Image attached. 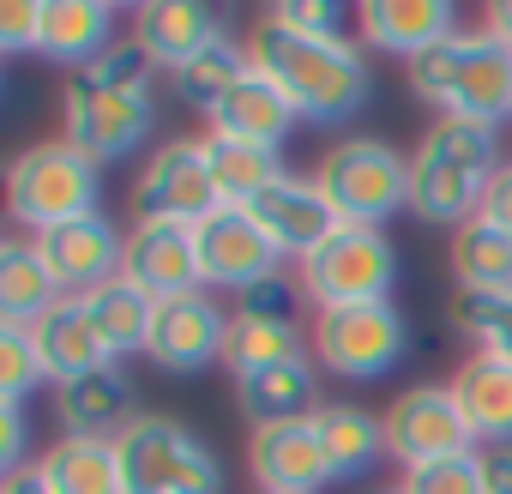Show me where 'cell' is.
Returning a JSON list of instances; mask_svg holds the SVG:
<instances>
[{
  "label": "cell",
  "mask_w": 512,
  "mask_h": 494,
  "mask_svg": "<svg viewBox=\"0 0 512 494\" xmlns=\"http://www.w3.org/2000/svg\"><path fill=\"white\" fill-rule=\"evenodd\" d=\"M241 49L314 127H338L374 97V61L356 37H302L260 13L247 25Z\"/></svg>",
  "instance_id": "obj_1"
},
{
  "label": "cell",
  "mask_w": 512,
  "mask_h": 494,
  "mask_svg": "<svg viewBox=\"0 0 512 494\" xmlns=\"http://www.w3.org/2000/svg\"><path fill=\"white\" fill-rule=\"evenodd\" d=\"M151 73L157 67L139 43H115L103 61L67 73V85H61V139L79 157H91L97 169L133 157L157 127Z\"/></svg>",
  "instance_id": "obj_2"
},
{
  "label": "cell",
  "mask_w": 512,
  "mask_h": 494,
  "mask_svg": "<svg viewBox=\"0 0 512 494\" xmlns=\"http://www.w3.org/2000/svg\"><path fill=\"white\" fill-rule=\"evenodd\" d=\"M500 169H506L500 127L434 115L410 151V217L440 223V229H464L470 217H482V199H488Z\"/></svg>",
  "instance_id": "obj_3"
},
{
  "label": "cell",
  "mask_w": 512,
  "mask_h": 494,
  "mask_svg": "<svg viewBox=\"0 0 512 494\" xmlns=\"http://www.w3.org/2000/svg\"><path fill=\"white\" fill-rule=\"evenodd\" d=\"M404 73H410V91L434 115L488 121V127L512 115V49L482 25H458L440 49H428Z\"/></svg>",
  "instance_id": "obj_4"
},
{
  "label": "cell",
  "mask_w": 512,
  "mask_h": 494,
  "mask_svg": "<svg viewBox=\"0 0 512 494\" xmlns=\"http://www.w3.org/2000/svg\"><path fill=\"white\" fill-rule=\"evenodd\" d=\"M115 458H121L127 494H217L223 488V464L205 446V434H193L181 416H163V410H139L115 434Z\"/></svg>",
  "instance_id": "obj_5"
},
{
  "label": "cell",
  "mask_w": 512,
  "mask_h": 494,
  "mask_svg": "<svg viewBox=\"0 0 512 494\" xmlns=\"http://www.w3.org/2000/svg\"><path fill=\"white\" fill-rule=\"evenodd\" d=\"M314 181L332 199V211L362 229H386L398 211H410V157L380 133H350L326 145Z\"/></svg>",
  "instance_id": "obj_6"
},
{
  "label": "cell",
  "mask_w": 512,
  "mask_h": 494,
  "mask_svg": "<svg viewBox=\"0 0 512 494\" xmlns=\"http://www.w3.org/2000/svg\"><path fill=\"white\" fill-rule=\"evenodd\" d=\"M103 169L91 157H79L67 139H43V145H25L13 163H7V211L25 235H43L55 223H73V217H91L103 211Z\"/></svg>",
  "instance_id": "obj_7"
},
{
  "label": "cell",
  "mask_w": 512,
  "mask_h": 494,
  "mask_svg": "<svg viewBox=\"0 0 512 494\" xmlns=\"http://www.w3.org/2000/svg\"><path fill=\"white\" fill-rule=\"evenodd\" d=\"M308 350L320 374H338L350 386L386 380L410 350V320L398 302H356V308H320L308 326Z\"/></svg>",
  "instance_id": "obj_8"
},
{
  "label": "cell",
  "mask_w": 512,
  "mask_h": 494,
  "mask_svg": "<svg viewBox=\"0 0 512 494\" xmlns=\"http://www.w3.org/2000/svg\"><path fill=\"white\" fill-rule=\"evenodd\" d=\"M296 284L308 296V308H356V302H392L398 284V247L386 241V229H362L344 223L338 235H326L308 260H296Z\"/></svg>",
  "instance_id": "obj_9"
},
{
  "label": "cell",
  "mask_w": 512,
  "mask_h": 494,
  "mask_svg": "<svg viewBox=\"0 0 512 494\" xmlns=\"http://www.w3.org/2000/svg\"><path fill=\"white\" fill-rule=\"evenodd\" d=\"M386 452L416 470V464H434V458H452V452H482L464 410H458V392L452 380H422L410 392H398L386 404Z\"/></svg>",
  "instance_id": "obj_10"
},
{
  "label": "cell",
  "mask_w": 512,
  "mask_h": 494,
  "mask_svg": "<svg viewBox=\"0 0 512 494\" xmlns=\"http://www.w3.org/2000/svg\"><path fill=\"white\" fill-rule=\"evenodd\" d=\"M199 266H205V290H223V296H247L272 278H284V254L272 247V235L253 223L241 205H217L205 223H199Z\"/></svg>",
  "instance_id": "obj_11"
},
{
  "label": "cell",
  "mask_w": 512,
  "mask_h": 494,
  "mask_svg": "<svg viewBox=\"0 0 512 494\" xmlns=\"http://www.w3.org/2000/svg\"><path fill=\"white\" fill-rule=\"evenodd\" d=\"M229 308L211 296V290H187V296H169L157 302V326H151V344H145V362L163 368V374H205L223 362L229 350Z\"/></svg>",
  "instance_id": "obj_12"
},
{
  "label": "cell",
  "mask_w": 512,
  "mask_h": 494,
  "mask_svg": "<svg viewBox=\"0 0 512 494\" xmlns=\"http://www.w3.org/2000/svg\"><path fill=\"white\" fill-rule=\"evenodd\" d=\"M133 199L139 217H181V223H205L223 199L205 163V133L199 139H169L145 157V169L133 175Z\"/></svg>",
  "instance_id": "obj_13"
},
{
  "label": "cell",
  "mask_w": 512,
  "mask_h": 494,
  "mask_svg": "<svg viewBox=\"0 0 512 494\" xmlns=\"http://www.w3.org/2000/svg\"><path fill=\"white\" fill-rule=\"evenodd\" d=\"M31 241H37L43 266L55 272V284H61L67 296H91V290L115 284L121 266H127V229H115L109 211L55 223V229H43V235H31Z\"/></svg>",
  "instance_id": "obj_14"
},
{
  "label": "cell",
  "mask_w": 512,
  "mask_h": 494,
  "mask_svg": "<svg viewBox=\"0 0 512 494\" xmlns=\"http://www.w3.org/2000/svg\"><path fill=\"white\" fill-rule=\"evenodd\" d=\"M127 284H139L145 296L169 302L187 290H205V266H199V223L181 217H133L127 229Z\"/></svg>",
  "instance_id": "obj_15"
},
{
  "label": "cell",
  "mask_w": 512,
  "mask_h": 494,
  "mask_svg": "<svg viewBox=\"0 0 512 494\" xmlns=\"http://www.w3.org/2000/svg\"><path fill=\"white\" fill-rule=\"evenodd\" d=\"M247 217L272 235V247H278L284 260H308L326 235L344 229V217L332 211V199L320 193V181L314 175H296V169H284L260 199H253Z\"/></svg>",
  "instance_id": "obj_16"
},
{
  "label": "cell",
  "mask_w": 512,
  "mask_h": 494,
  "mask_svg": "<svg viewBox=\"0 0 512 494\" xmlns=\"http://www.w3.org/2000/svg\"><path fill=\"white\" fill-rule=\"evenodd\" d=\"M247 476L260 482L266 494H320V488L332 482L320 422L302 416V422L253 428V434H247Z\"/></svg>",
  "instance_id": "obj_17"
},
{
  "label": "cell",
  "mask_w": 512,
  "mask_h": 494,
  "mask_svg": "<svg viewBox=\"0 0 512 494\" xmlns=\"http://www.w3.org/2000/svg\"><path fill=\"white\" fill-rule=\"evenodd\" d=\"M458 7L452 0H362L356 7V43L368 55H392V61H422L428 49H440L458 31Z\"/></svg>",
  "instance_id": "obj_18"
},
{
  "label": "cell",
  "mask_w": 512,
  "mask_h": 494,
  "mask_svg": "<svg viewBox=\"0 0 512 494\" xmlns=\"http://www.w3.org/2000/svg\"><path fill=\"white\" fill-rule=\"evenodd\" d=\"M133 43L151 55V67H163L175 79L205 49L229 43V25H223L217 7H199V0H145L133 13Z\"/></svg>",
  "instance_id": "obj_19"
},
{
  "label": "cell",
  "mask_w": 512,
  "mask_h": 494,
  "mask_svg": "<svg viewBox=\"0 0 512 494\" xmlns=\"http://www.w3.org/2000/svg\"><path fill=\"white\" fill-rule=\"evenodd\" d=\"M55 416H61V434H85V440H115L133 416H139V392H133V374L121 362H103L79 380H61L55 386Z\"/></svg>",
  "instance_id": "obj_20"
},
{
  "label": "cell",
  "mask_w": 512,
  "mask_h": 494,
  "mask_svg": "<svg viewBox=\"0 0 512 494\" xmlns=\"http://www.w3.org/2000/svg\"><path fill=\"white\" fill-rule=\"evenodd\" d=\"M296 103L260 73V67H247V79L205 115V133H223V139H247V145H272L284 151V139L296 133Z\"/></svg>",
  "instance_id": "obj_21"
},
{
  "label": "cell",
  "mask_w": 512,
  "mask_h": 494,
  "mask_svg": "<svg viewBox=\"0 0 512 494\" xmlns=\"http://www.w3.org/2000/svg\"><path fill=\"white\" fill-rule=\"evenodd\" d=\"M229 386H235V410L253 428L302 422V416H314L326 404L320 398V362L314 356H296V362H278V368H260V374H241Z\"/></svg>",
  "instance_id": "obj_22"
},
{
  "label": "cell",
  "mask_w": 512,
  "mask_h": 494,
  "mask_svg": "<svg viewBox=\"0 0 512 494\" xmlns=\"http://www.w3.org/2000/svg\"><path fill=\"white\" fill-rule=\"evenodd\" d=\"M115 49V7L109 0H49L43 7V37H37V55L79 73L91 61H103Z\"/></svg>",
  "instance_id": "obj_23"
},
{
  "label": "cell",
  "mask_w": 512,
  "mask_h": 494,
  "mask_svg": "<svg viewBox=\"0 0 512 494\" xmlns=\"http://www.w3.org/2000/svg\"><path fill=\"white\" fill-rule=\"evenodd\" d=\"M452 392H458V410L476 434V446H512V362L506 356H482L470 350L452 374Z\"/></svg>",
  "instance_id": "obj_24"
},
{
  "label": "cell",
  "mask_w": 512,
  "mask_h": 494,
  "mask_svg": "<svg viewBox=\"0 0 512 494\" xmlns=\"http://www.w3.org/2000/svg\"><path fill=\"white\" fill-rule=\"evenodd\" d=\"M31 338H37V350H43L55 386H61V380H79V374H91V368H103V362H115L109 344H103V332H97V320H91V302H85V296H61V302L31 326Z\"/></svg>",
  "instance_id": "obj_25"
},
{
  "label": "cell",
  "mask_w": 512,
  "mask_h": 494,
  "mask_svg": "<svg viewBox=\"0 0 512 494\" xmlns=\"http://www.w3.org/2000/svg\"><path fill=\"white\" fill-rule=\"evenodd\" d=\"M314 422H320V440H326L332 482H362V476L380 470V458H392L386 452V416H374L350 398H326L314 410Z\"/></svg>",
  "instance_id": "obj_26"
},
{
  "label": "cell",
  "mask_w": 512,
  "mask_h": 494,
  "mask_svg": "<svg viewBox=\"0 0 512 494\" xmlns=\"http://www.w3.org/2000/svg\"><path fill=\"white\" fill-rule=\"evenodd\" d=\"M61 296L67 290L43 266L31 235H7V241H0V320H7V326H37Z\"/></svg>",
  "instance_id": "obj_27"
},
{
  "label": "cell",
  "mask_w": 512,
  "mask_h": 494,
  "mask_svg": "<svg viewBox=\"0 0 512 494\" xmlns=\"http://www.w3.org/2000/svg\"><path fill=\"white\" fill-rule=\"evenodd\" d=\"M37 470L49 476L55 494H127L121 488V458L115 440H85V434H61L37 452Z\"/></svg>",
  "instance_id": "obj_28"
},
{
  "label": "cell",
  "mask_w": 512,
  "mask_h": 494,
  "mask_svg": "<svg viewBox=\"0 0 512 494\" xmlns=\"http://www.w3.org/2000/svg\"><path fill=\"white\" fill-rule=\"evenodd\" d=\"M296 356H314L302 320H266V314H241V308H235V320H229V350H223L229 380L260 374V368H278V362H296Z\"/></svg>",
  "instance_id": "obj_29"
},
{
  "label": "cell",
  "mask_w": 512,
  "mask_h": 494,
  "mask_svg": "<svg viewBox=\"0 0 512 494\" xmlns=\"http://www.w3.org/2000/svg\"><path fill=\"white\" fill-rule=\"evenodd\" d=\"M205 163H211L217 199L223 205H241V211L284 175V157L272 145H247V139H223V133H205Z\"/></svg>",
  "instance_id": "obj_30"
},
{
  "label": "cell",
  "mask_w": 512,
  "mask_h": 494,
  "mask_svg": "<svg viewBox=\"0 0 512 494\" xmlns=\"http://www.w3.org/2000/svg\"><path fill=\"white\" fill-rule=\"evenodd\" d=\"M85 302H91V320H97V332H103V344H109L115 362H121V356H145L151 326H157V296H145L139 284L115 278V284L91 290Z\"/></svg>",
  "instance_id": "obj_31"
},
{
  "label": "cell",
  "mask_w": 512,
  "mask_h": 494,
  "mask_svg": "<svg viewBox=\"0 0 512 494\" xmlns=\"http://www.w3.org/2000/svg\"><path fill=\"white\" fill-rule=\"evenodd\" d=\"M446 266L458 290H512V241L488 217H470L464 229H452Z\"/></svg>",
  "instance_id": "obj_32"
},
{
  "label": "cell",
  "mask_w": 512,
  "mask_h": 494,
  "mask_svg": "<svg viewBox=\"0 0 512 494\" xmlns=\"http://www.w3.org/2000/svg\"><path fill=\"white\" fill-rule=\"evenodd\" d=\"M247 67H253V61H247V49L229 37V43L205 49L193 67H181V73H175V91H181V103H187V109L211 115V109H217V103H223V97L247 79Z\"/></svg>",
  "instance_id": "obj_33"
},
{
  "label": "cell",
  "mask_w": 512,
  "mask_h": 494,
  "mask_svg": "<svg viewBox=\"0 0 512 494\" xmlns=\"http://www.w3.org/2000/svg\"><path fill=\"white\" fill-rule=\"evenodd\" d=\"M452 326L482 350L512 362V290H458L452 296Z\"/></svg>",
  "instance_id": "obj_34"
},
{
  "label": "cell",
  "mask_w": 512,
  "mask_h": 494,
  "mask_svg": "<svg viewBox=\"0 0 512 494\" xmlns=\"http://www.w3.org/2000/svg\"><path fill=\"white\" fill-rule=\"evenodd\" d=\"M37 386H55V380H49V362H43L31 326L0 320V404H25Z\"/></svg>",
  "instance_id": "obj_35"
},
{
  "label": "cell",
  "mask_w": 512,
  "mask_h": 494,
  "mask_svg": "<svg viewBox=\"0 0 512 494\" xmlns=\"http://www.w3.org/2000/svg\"><path fill=\"white\" fill-rule=\"evenodd\" d=\"M398 488H404V494H488L482 452H452V458L416 464V470H404Z\"/></svg>",
  "instance_id": "obj_36"
},
{
  "label": "cell",
  "mask_w": 512,
  "mask_h": 494,
  "mask_svg": "<svg viewBox=\"0 0 512 494\" xmlns=\"http://www.w3.org/2000/svg\"><path fill=\"white\" fill-rule=\"evenodd\" d=\"M266 19H278L284 31H302V37H350V13L332 7V0H284V7H272Z\"/></svg>",
  "instance_id": "obj_37"
},
{
  "label": "cell",
  "mask_w": 512,
  "mask_h": 494,
  "mask_svg": "<svg viewBox=\"0 0 512 494\" xmlns=\"http://www.w3.org/2000/svg\"><path fill=\"white\" fill-rule=\"evenodd\" d=\"M37 37H43V0H7L0 7V49L37 55Z\"/></svg>",
  "instance_id": "obj_38"
},
{
  "label": "cell",
  "mask_w": 512,
  "mask_h": 494,
  "mask_svg": "<svg viewBox=\"0 0 512 494\" xmlns=\"http://www.w3.org/2000/svg\"><path fill=\"white\" fill-rule=\"evenodd\" d=\"M25 452H31V422H25V404H0V476H13V470L37 464V458H25Z\"/></svg>",
  "instance_id": "obj_39"
},
{
  "label": "cell",
  "mask_w": 512,
  "mask_h": 494,
  "mask_svg": "<svg viewBox=\"0 0 512 494\" xmlns=\"http://www.w3.org/2000/svg\"><path fill=\"white\" fill-rule=\"evenodd\" d=\"M482 217H488V223L512 241V163L494 175V187H488V199H482Z\"/></svg>",
  "instance_id": "obj_40"
},
{
  "label": "cell",
  "mask_w": 512,
  "mask_h": 494,
  "mask_svg": "<svg viewBox=\"0 0 512 494\" xmlns=\"http://www.w3.org/2000/svg\"><path fill=\"white\" fill-rule=\"evenodd\" d=\"M482 476H488V494H512V446H488Z\"/></svg>",
  "instance_id": "obj_41"
},
{
  "label": "cell",
  "mask_w": 512,
  "mask_h": 494,
  "mask_svg": "<svg viewBox=\"0 0 512 494\" xmlns=\"http://www.w3.org/2000/svg\"><path fill=\"white\" fill-rule=\"evenodd\" d=\"M0 494H55V488H49V476H43L37 464H25V470H13V476H0Z\"/></svg>",
  "instance_id": "obj_42"
},
{
  "label": "cell",
  "mask_w": 512,
  "mask_h": 494,
  "mask_svg": "<svg viewBox=\"0 0 512 494\" xmlns=\"http://www.w3.org/2000/svg\"><path fill=\"white\" fill-rule=\"evenodd\" d=\"M482 31H494V37L512 49V0H494V7H482Z\"/></svg>",
  "instance_id": "obj_43"
},
{
  "label": "cell",
  "mask_w": 512,
  "mask_h": 494,
  "mask_svg": "<svg viewBox=\"0 0 512 494\" xmlns=\"http://www.w3.org/2000/svg\"><path fill=\"white\" fill-rule=\"evenodd\" d=\"M374 494H404V488H374Z\"/></svg>",
  "instance_id": "obj_44"
},
{
  "label": "cell",
  "mask_w": 512,
  "mask_h": 494,
  "mask_svg": "<svg viewBox=\"0 0 512 494\" xmlns=\"http://www.w3.org/2000/svg\"><path fill=\"white\" fill-rule=\"evenodd\" d=\"M260 494H266V488H260Z\"/></svg>",
  "instance_id": "obj_45"
}]
</instances>
